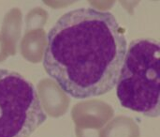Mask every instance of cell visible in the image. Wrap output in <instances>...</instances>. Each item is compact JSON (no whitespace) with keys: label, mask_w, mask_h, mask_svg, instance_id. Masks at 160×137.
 <instances>
[{"label":"cell","mask_w":160,"mask_h":137,"mask_svg":"<svg viewBox=\"0 0 160 137\" xmlns=\"http://www.w3.org/2000/svg\"><path fill=\"white\" fill-rule=\"evenodd\" d=\"M127 50L124 29L112 12L79 8L48 32L43 67L69 97H98L116 87Z\"/></svg>","instance_id":"1"},{"label":"cell","mask_w":160,"mask_h":137,"mask_svg":"<svg viewBox=\"0 0 160 137\" xmlns=\"http://www.w3.org/2000/svg\"><path fill=\"white\" fill-rule=\"evenodd\" d=\"M159 42L138 39L130 42L116 84L121 105L146 117L159 116Z\"/></svg>","instance_id":"2"},{"label":"cell","mask_w":160,"mask_h":137,"mask_svg":"<svg viewBox=\"0 0 160 137\" xmlns=\"http://www.w3.org/2000/svg\"><path fill=\"white\" fill-rule=\"evenodd\" d=\"M46 119L35 86L16 71L0 69V137H29Z\"/></svg>","instance_id":"3"}]
</instances>
